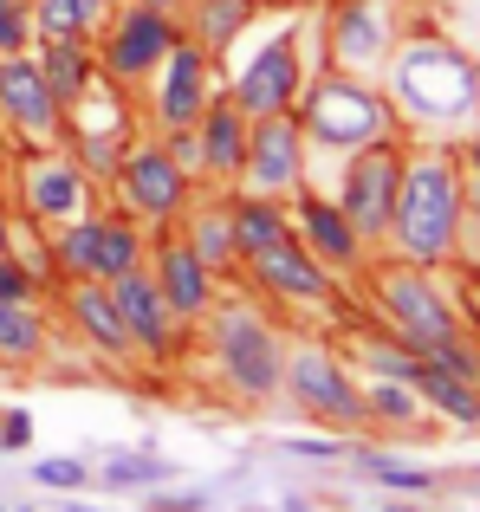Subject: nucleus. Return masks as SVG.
Masks as SVG:
<instances>
[{
    "mask_svg": "<svg viewBox=\"0 0 480 512\" xmlns=\"http://www.w3.org/2000/svg\"><path fill=\"white\" fill-rule=\"evenodd\" d=\"M377 85H383V98H390L403 137L468 143L480 130V59L429 20H409V33L396 39V52L383 59Z\"/></svg>",
    "mask_w": 480,
    "mask_h": 512,
    "instance_id": "f257e3e1",
    "label": "nucleus"
},
{
    "mask_svg": "<svg viewBox=\"0 0 480 512\" xmlns=\"http://www.w3.org/2000/svg\"><path fill=\"white\" fill-rule=\"evenodd\" d=\"M357 286H364V305H370V318H377V331H390L396 344H409L422 363H442V370L480 383V344L468 338L455 286H442L435 266L396 260V253H370Z\"/></svg>",
    "mask_w": 480,
    "mask_h": 512,
    "instance_id": "f03ea898",
    "label": "nucleus"
},
{
    "mask_svg": "<svg viewBox=\"0 0 480 512\" xmlns=\"http://www.w3.org/2000/svg\"><path fill=\"white\" fill-rule=\"evenodd\" d=\"M468 221H474V201H468L461 143L409 137L403 143V182H396V208H390V240H383V253L442 273V266L461 260Z\"/></svg>",
    "mask_w": 480,
    "mask_h": 512,
    "instance_id": "7ed1b4c3",
    "label": "nucleus"
},
{
    "mask_svg": "<svg viewBox=\"0 0 480 512\" xmlns=\"http://www.w3.org/2000/svg\"><path fill=\"white\" fill-rule=\"evenodd\" d=\"M202 357L221 376V389L240 402H279V370H286V331L266 318V305L253 292L240 299H215V312L202 318Z\"/></svg>",
    "mask_w": 480,
    "mask_h": 512,
    "instance_id": "20e7f679",
    "label": "nucleus"
},
{
    "mask_svg": "<svg viewBox=\"0 0 480 512\" xmlns=\"http://www.w3.org/2000/svg\"><path fill=\"white\" fill-rule=\"evenodd\" d=\"M292 117H299V130H305V156H325V163H338V156H351V150H364V143L403 130L377 78L338 72V65H312Z\"/></svg>",
    "mask_w": 480,
    "mask_h": 512,
    "instance_id": "39448f33",
    "label": "nucleus"
},
{
    "mask_svg": "<svg viewBox=\"0 0 480 512\" xmlns=\"http://www.w3.org/2000/svg\"><path fill=\"white\" fill-rule=\"evenodd\" d=\"M312 33H318V13H299V7H292L240 65H221L228 98L247 117L292 111V104H299V91H305V78H312Z\"/></svg>",
    "mask_w": 480,
    "mask_h": 512,
    "instance_id": "423d86ee",
    "label": "nucleus"
},
{
    "mask_svg": "<svg viewBox=\"0 0 480 512\" xmlns=\"http://www.w3.org/2000/svg\"><path fill=\"white\" fill-rule=\"evenodd\" d=\"M279 402L305 415L318 428H338V435H364V383L357 370L338 357L325 338H286V370H279Z\"/></svg>",
    "mask_w": 480,
    "mask_h": 512,
    "instance_id": "0eeeda50",
    "label": "nucleus"
},
{
    "mask_svg": "<svg viewBox=\"0 0 480 512\" xmlns=\"http://www.w3.org/2000/svg\"><path fill=\"white\" fill-rule=\"evenodd\" d=\"M416 20V0H325L318 7V59L338 72L377 78L383 59L396 52V39Z\"/></svg>",
    "mask_w": 480,
    "mask_h": 512,
    "instance_id": "6e6552de",
    "label": "nucleus"
},
{
    "mask_svg": "<svg viewBox=\"0 0 480 512\" xmlns=\"http://www.w3.org/2000/svg\"><path fill=\"white\" fill-rule=\"evenodd\" d=\"M143 253H150V227H137L117 208H91V214H78V221L52 227L46 273L52 279H104V286H111L117 273L143 266Z\"/></svg>",
    "mask_w": 480,
    "mask_h": 512,
    "instance_id": "1a4fd4ad",
    "label": "nucleus"
},
{
    "mask_svg": "<svg viewBox=\"0 0 480 512\" xmlns=\"http://www.w3.org/2000/svg\"><path fill=\"white\" fill-rule=\"evenodd\" d=\"M104 188H111V208L117 214H130L137 227H150V234H156V227L176 221L182 201H189L202 182H195V175L169 156V143L150 130V137H137L124 156H117V169L104 175Z\"/></svg>",
    "mask_w": 480,
    "mask_h": 512,
    "instance_id": "9d476101",
    "label": "nucleus"
},
{
    "mask_svg": "<svg viewBox=\"0 0 480 512\" xmlns=\"http://www.w3.org/2000/svg\"><path fill=\"white\" fill-rule=\"evenodd\" d=\"M240 279H247L253 299L279 305V312L331 318V325L344 318V279H338V273H325V266L305 253V240H299V234H286V240H273L266 253L240 260Z\"/></svg>",
    "mask_w": 480,
    "mask_h": 512,
    "instance_id": "9b49d317",
    "label": "nucleus"
},
{
    "mask_svg": "<svg viewBox=\"0 0 480 512\" xmlns=\"http://www.w3.org/2000/svg\"><path fill=\"white\" fill-rule=\"evenodd\" d=\"M98 188L104 182L78 163L65 143H26L20 163H13V195H20V214L33 227H46V234L98 208V201H104Z\"/></svg>",
    "mask_w": 480,
    "mask_h": 512,
    "instance_id": "f8f14e48",
    "label": "nucleus"
},
{
    "mask_svg": "<svg viewBox=\"0 0 480 512\" xmlns=\"http://www.w3.org/2000/svg\"><path fill=\"white\" fill-rule=\"evenodd\" d=\"M182 20L163 7H143V0H117L111 13H104L98 39H91V52H98V72L111 78L117 91H130L137 98L143 85H150V72L163 65V52L176 46Z\"/></svg>",
    "mask_w": 480,
    "mask_h": 512,
    "instance_id": "ddd939ff",
    "label": "nucleus"
},
{
    "mask_svg": "<svg viewBox=\"0 0 480 512\" xmlns=\"http://www.w3.org/2000/svg\"><path fill=\"white\" fill-rule=\"evenodd\" d=\"M403 143H409L403 130H390V137L338 156V182L325 188L351 214L357 234L370 240V253H383V240H390V208H396V182H403Z\"/></svg>",
    "mask_w": 480,
    "mask_h": 512,
    "instance_id": "4468645a",
    "label": "nucleus"
},
{
    "mask_svg": "<svg viewBox=\"0 0 480 512\" xmlns=\"http://www.w3.org/2000/svg\"><path fill=\"white\" fill-rule=\"evenodd\" d=\"M215 91H221V65L208 59L189 33H176V46L163 52V65L150 72V85L137 91L143 124H150V130H189L195 117L208 111Z\"/></svg>",
    "mask_w": 480,
    "mask_h": 512,
    "instance_id": "2eb2a0df",
    "label": "nucleus"
},
{
    "mask_svg": "<svg viewBox=\"0 0 480 512\" xmlns=\"http://www.w3.org/2000/svg\"><path fill=\"white\" fill-rule=\"evenodd\" d=\"M305 182H312V156H305L299 117H292V111L253 117V130H247V163H240V182L234 188L266 195V201H292Z\"/></svg>",
    "mask_w": 480,
    "mask_h": 512,
    "instance_id": "dca6fc26",
    "label": "nucleus"
},
{
    "mask_svg": "<svg viewBox=\"0 0 480 512\" xmlns=\"http://www.w3.org/2000/svg\"><path fill=\"white\" fill-rule=\"evenodd\" d=\"M111 299H117V312H124V331H130V344H137L143 363H176L182 350H189V325L169 312V299H163V286L150 279V266L117 273Z\"/></svg>",
    "mask_w": 480,
    "mask_h": 512,
    "instance_id": "f3484780",
    "label": "nucleus"
},
{
    "mask_svg": "<svg viewBox=\"0 0 480 512\" xmlns=\"http://www.w3.org/2000/svg\"><path fill=\"white\" fill-rule=\"evenodd\" d=\"M292 208V234L305 240V253H312L325 273H338V279H357L364 273V260H370V240L351 227V214L338 208V201L325 195V188H312L305 182L299 195L286 201Z\"/></svg>",
    "mask_w": 480,
    "mask_h": 512,
    "instance_id": "a211bd4d",
    "label": "nucleus"
},
{
    "mask_svg": "<svg viewBox=\"0 0 480 512\" xmlns=\"http://www.w3.org/2000/svg\"><path fill=\"white\" fill-rule=\"evenodd\" d=\"M143 266H150V279L163 286V299H169V312L182 318V325H202L208 312H215V299H221V279L202 266V253L189 247V240L176 234V227H156L150 234V253H143Z\"/></svg>",
    "mask_w": 480,
    "mask_h": 512,
    "instance_id": "6ab92c4d",
    "label": "nucleus"
},
{
    "mask_svg": "<svg viewBox=\"0 0 480 512\" xmlns=\"http://www.w3.org/2000/svg\"><path fill=\"white\" fill-rule=\"evenodd\" d=\"M0 124L20 143H59L65 137V111H59V98H52L33 52H7L0 59Z\"/></svg>",
    "mask_w": 480,
    "mask_h": 512,
    "instance_id": "aec40b11",
    "label": "nucleus"
},
{
    "mask_svg": "<svg viewBox=\"0 0 480 512\" xmlns=\"http://www.w3.org/2000/svg\"><path fill=\"white\" fill-rule=\"evenodd\" d=\"M59 305H65V318H72V331L98 350L104 363H117V370L137 363V344H130L124 312H117V299H111L104 279H59Z\"/></svg>",
    "mask_w": 480,
    "mask_h": 512,
    "instance_id": "412c9836",
    "label": "nucleus"
},
{
    "mask_svg": "<svg viewBox=\"0 0 480 512\" xmlns=\"http://www.w3.org/2000/svg\"><path fill=\"white\" fill-rule=\"evenodd\" d=\"M247 130L253 117L228 98V85L208 98V111L195 117V143H202V182L208 188H234L240 182V163H247Z\"/></svg>",
    "mask_w": 480,
    "mask_h": 512,
    "instance_id": "4be33fe9",
    "label": "nucleus"
},
{
    "mask_svg": "<svg viewBox=\"0 0 480 512\" xmlns=\"http://www.w3.org/2000/svg\"><path fill=\"white\" fill-rule=\"evenodd\" d=\"M169 227H176V234L189 240L195 253H202V266H208L215 279H240L234 221H228V188H208V182H202V188H195L189 201H182V214H176Z\"/></svg>",
    "mask_w": 480,
    "mask_h": 512,
    "instance_id": "5701e85b",
    "label": "nucleus"
},
{
    "mask_svg": "<svg viewBox=\"0 0 480 512\" xmlns=\"http://www.w3.org/2000/svg\"><path fill=\"white\" fill-rule=\"evenodd\" d=\"M260 13H266V0H189L176 20H182V33H189L195 46H202L208 59L221 65V59L240 46V39L260 26Z\"/></svg>",
    "mask_w": 480,
    "mask_h": 512,
    "instance_id": "b1692460",
    "label": "nucleus"
},
{
    "mask_svg": "<svg viewBox=\"0 0 480 512\" xmlns=\"http://www.w3.org/2000/svg\"><path fill=\"white\" fill-rule=\"evenodd\" d=\"M33 59H39V72H46L59 111H72V104L91 91V78H98V52H91V39H33Z\"/></svg>",
    "mask_w": 480,
    "mask_h": 512,
    "instance_id": "393cba45",
    "label": "nucleus"
},
{
    "mask_svg": "<svg viewBox=\"0 0 480 512\" xmlns=\"http://www.w3.org/2000/svg\"><path fill=\"white\" fill-rule=\"evenodd\" d=\"M228 221H234V253L240 260H253V253H266L273 240L292 234V208L286 201L247 195V188H228Z\"/></svg>",
    "mask_w": 480,
    "mask_h": 512,
    "instance_id": "a878e982",
    "label": "nucleus"
},
{
    "mask_svg": "<svg viewBox=\"0 0 480 512\" xmlns=\"http://www.w3.org/2000/svg\"><path fill=\"white\" fill-rule=\"evenodd\" d=\"M416 396L429 402V415H442L448 428H480V383L474 376H455L442 363H416Z\"/></svg>",
    "mask_w": 480,
    "mask_h": 512,
    "instance_id": "bb28decb",
    "label": "nucleus"
},
{
    "mask_svg": "<svg viewBox=\"0 0 480 512\" xmlns=\"http://www.w3.org/2000/svg\"><path fill=\"white\" fill-rule=\"evenodd\" d=\"M364 415H370V428H396V435H409V428L429 422V402L416 396L409 376H377V383H364Z\"/></svg>",
    "mask_w": 480,
    "mask_h": 512,
    "instance_id": "cd10ccee",
    "label": "nucleus"
},
{
    "mask_svg": "<svg viewBox=\"0 0 480 512\" xmlns=\"http://www.w3.org/2000/svg\"><path fill=\"white\" fill-rule=\"evenodd\" d=\"M46 357V312L39 299H0V363L26 370Z\"/></svg>",
    "mask_w": 480,
    "mask_h": 512,
    "instance_id": "c85d7f7f",
    "label": "nucleus"
},
{
    "mask_svg": "<svg viewBox=\"0 0 480 512\" xmlns=\"http://www.w3.org/2000/svg\"><path fill=\"white\" fill-rule=\"evenodd\" d=\"M111 0H33V39H98Z\"/></svg>",
    "mask_w": 480,
    "mask_h": 512,
    "instance_id": "c756f323",
    "label": "nucleus"
},
{
    "mask_svg": "<svg viewBox=\"0 0 480 512\" xmlns=\"http://www.w3.org/2000/svg\"><path fill=\"white\" fill-rule=\"evenodd\" d=\"M169 474H176V467H169L163 454H111V461L98 467V480H104V487H117V493H130V487H163Z\"/></svg>",
    "mask_w": 480,
    "mask_h": 512,
    "instance_id": "7c9ffc66",
    "label": "nucleus"
},
{
    "mask_svg": "<svg viewBox=\"0 0 480 512\" xmlns=\"http://www.w3.org/2000/svg\"><path fill=\"white\" fill-rule=\"evenodd\" d=\"M357 474H370L377 487H396V493H435L429 467H403V461H390V454H377V448H357Z\"/></svg>",
    "mask_w": 480,
    "mask_h": 512,
    "instance_id": "2f4dec72",
    "label": "nucleus"
},
{
    "mask_svg": "<svg viewBox=\"0 0 480 512\" xmlns=\"http://www.w3.org/2000/svg\"><path fill=\"white\" fill-rule=\"evenodd\" d=\"M33 52V0H0V59Z\"/></svg>",
    "mask_w": 480,
    "mask_h": 512,
    "instance_id": "473e14b6",
    "label": "nucleus"
},
{
    "mask_svg": "<svg viewBox=\"0 0 480 512\" xmlns=\"http://www.w3.org/2000/svg\"><path fill=\"white\" fill-rule=\"evenodd\" d=\"M39 286H46V279H39V266L26 260L20 247L0 253V299H39Z\"/></svg>",
    "mask_w": 480,
    "mask_h": 512,
    "instance_id": "72a5a7b5",
    "label": "nucleus"
},
{
    "mask_svg": "<svg viewBox=\"0 0 480 512\" xmlns=\"http://www.w3.org/2000/svg\"><path fill=\"white\" fill-rule=\"evenodd\" d=\"M33 480H39V487H59V493H78V487L91 480V467L78 461V454H65V461H39Z\"/></svg>",
    "mask_w": 480,
    "mask_h": 512,
    "instance_id": "f704fd0d",
    "label": "nucleus"
},
{
    "mask_svg": "<svg viewBox=\"0 0 480 512\" xmlns=\"http://www.w3.org/2000/svg\"><path fill=\"white\" fill-rule=\"evenodd\" d=\"M20 448H33V415L0 409V454H20Z\"/></svg>",
    "mask_w": 480,
    "mask_h": 512,
    "instance_id": "c9c22d12",
    "label": "nucleus"
},
{
    "mask_svg": "<svg viewBox=\"0 0 480 512\" xmlns=\"http://www.w3.org/2000/svg\"><path fill=\"white\" fill-rule=\"evenodd\" d=\"M455 305H461V318L480 331V273H461L455 279Z\"/></svg>",
    "mask_w": 480,
    "mask_h": 512,
    "instance_id": "e433bc0d",
    "label": "nucleus"
},
{
    "mask_svg": "<svg viewBox=\"0 0 480 512\" xmlns=\"http://www.w3.org/2000/svg\"><path fill=\"white\" fill-rule=\"evenodd\" d=\"M461 169H468V201H474V214H480V130L461 143Z\"/></svg>",
    "mask_w": 480,
    "mask_h": 512,
    "instance_id": "4c0bfd02",
    "label": "nucleus"
},
{
    "mask_svg": "<svg viewBox=\"0 0 480 512\" xmlns=\"http://www.w3.org/2000/svg\"><path fill=\"white\" fill-rule=\"evenodd\" d=\"M143 512H208L202 493H163V500H150Z\"/></svg>",
    "mask_w": 480,
    "mask_h": 512,
    "instance_id": "58836bf2",
    "label": "nucleus"
},
{
    "mask_svg": "<svg viewBox=\"0 0 480 512\" xmlns=\"http://www.w3.org/2000/svg\"><path fill=\"white\" fill-rule=\"evenodd\" d=\"M20 247V227H13V214H7V201H0V253H13Z\"/></svg>",
    "mask_w": 480,
    "mask_h": 512,
    "instance_id": "ea45409f",
    "label": "nucleus"
},
{
    "mask_svg": "<svg viewBox=\"0 0 480 512\" xmlns=\"http://www.w3.org/2000/svg\"><path fill=\"white\" fill-rule=\"evenodd\" d=\"M292 454H312V461H331L338 448H331V441H292Z\"/></svg>",
    "mask_w": 480,
    "mask_h": 512,
    "instance_id": "a19ab883",
    "label": "nucleus"
},
{
    "mask_svg": "<svg viewBox=\"0 0 480 512\" xmlns=\"http://www.w3.org/2000/svg\"><path fill=\"white\" fill-rule=\"evenodd\" d=\"M143 7H163V13H182L189 0H143Z\"/></svg>",
    "mask_w": 480,
    "mask_h": 512,
    "instance_id": "79ce46f5",
    "label": "nucleus"
},
{
    "mask_svg": "<svg viewBox=\"0 0 480 512\" xmlns=\"http://www.w3.org/2000/svg\"><path fill=\"white\" fill-rule=\"evenodd\" d=\"M383 512H416V506H383Z\"/></svg>",
    "mask_w": 480,
    "mask_h": 512,
    "instance_id": "37998d69",
    "label": "nucleus"
},
{
    "mask_svg": "<svg viewBox=\"0 0 480 512\" xmlns=\"http://www.w3.org/2000/svg\"><path fill=\"white\" fill-rule=\"evenodd\" d=\"M7 512H33V506H7Z\"/></svg>",
    "mask_w": 480,
    "mask_h": 512,
    "instance_id": "c03bdc74",
    "label": "nucleus"
},
{
    "mask_svg": "<svg viewBox=\"0 0 480 512\" xmlns=\"http://www.w3.org/2000/svg\"><path fill=\"white\" fill-rule=\"evenodd\" d=\"M0 512H7V506H0Z\"/></svg>",
    "mask_w": 480,
    "mask_h": 512,
    "instance_id": "a18cd8bd",
    "label": "nucleus"
},
{
    "mask_svg": "<svg viewBox=\"0 0 480 512\" xmlns=\"http://www.w3.org/2000/svg\"><path fill=\"white\" fill-rule=\"evenodd\" d=\"M111 7H117V0H111Z\"/></svg>",
    "mask_w": 480,
    "mask_h": 512,
    "instance_id": "49530a36",
    "label": "nucleus"
},
{
    "mask_svg": "<svg viewBox=\"0 0 480 512\" xmlns=\"http://www.w3.org/2000/svg\"><path fill=\"white\" fill-rule=\"evenodd\" d=\"M85 512H91V506H85Z\"/></svg>",
    "mask_w": 480,
    "mask_h": 512,
    "instance_id": "de8ad7c7",
    "label": "nucleus"
}]
</instances>
